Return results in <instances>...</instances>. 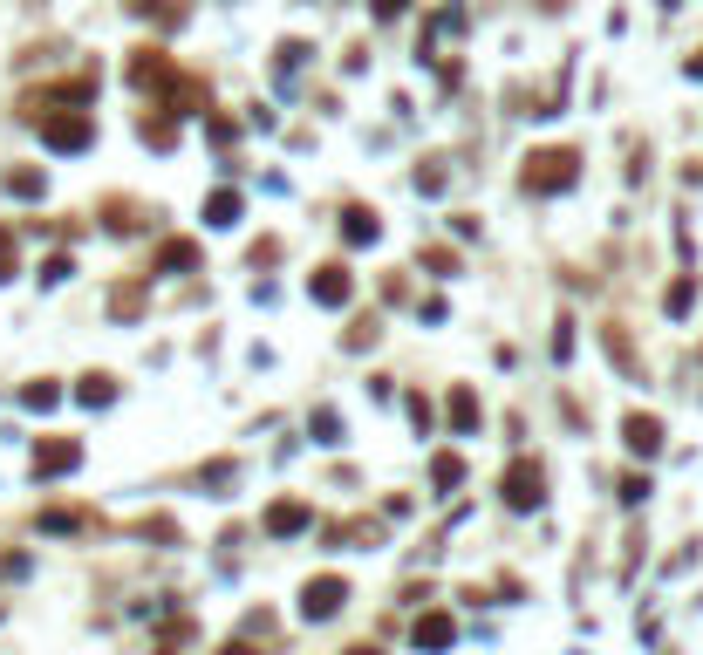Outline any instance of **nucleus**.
Here are the masks:
<instances>
[{"instance_id": "4", "label": "nucleus", "mask_w": 703, "mask_h": 655, "mask_svg": "<svg viewBox=\"0 0 703 655\" xmlns=\"http://www.w3.org/2000/svg\"><path fill=\"white\" fill-rule=\"evenodd\" d=\"M417 642H430V649H444V642H451V621H444V615L417 621Z\"/></svg>"}, {"instance_id": "3", "label": "nucleus", "mask_w": 703, "mask_h": 655, "mask_svg": "<svg viewBox=\"0 0 703 655\" xmlns=\"http://www.w3.org/2000/svg\"><path fill=\"white\" fill-rule=\"evenodd\" d=\"M540 499V471H512V505H533Z\"/></svg>"}, {"instance_id": "5", "label": "nucleus", "mask_w": 703, "mask_h": 655, "mask_svg": "<svg viewBox=\"0 0 703 655\" xmlns=\"http://www.w3.org/2000/svg\"><path fill=\"white\" fill-rule=\"evenodd\" d=\"M7 267H14V239L0 232V280H7Z\"/></svg>"}, {"instance_id": "2", "label": "nucleus", "mask_w": 703, "mask_h": 655, "mask_svg": "<svg viewBox=\"0 0 703 655\" xmlns=\"http://www.w3.org/2000/svg\"><path fill=\"white\" fill-rule=\"evenodd\" d=\"M76 458H82L76 444H41V451H35V471H41V478H48V471H69V464H76Z\"/></svg>"}, {"instance_id": "1", "label": "nucleus", "mask_w": 703, "mask_h": 655, "mask_svg": "<svg viewBox=\"0 0 703 655\" xmlns=\"http://www.w3.org/2000/svg\"><path fill=\"white\" fill-rule=\"evenodd\" d=\"M301 608H308V621L335 615V608H342V580H321V587H308V601H301Z\"/></svg>"}]
</instances>
